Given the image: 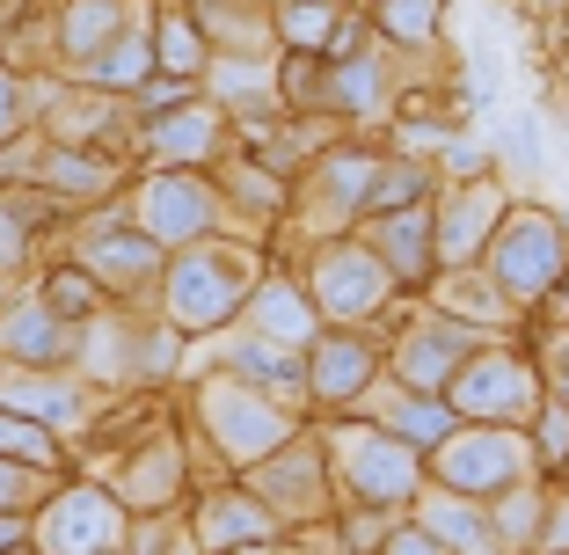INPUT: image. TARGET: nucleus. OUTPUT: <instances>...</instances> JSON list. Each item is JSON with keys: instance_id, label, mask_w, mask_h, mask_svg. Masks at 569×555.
I'll list each match as a JSON object with an SVG mask.
<instances>
[{"instance_id": "1", "label": "nucleus", "mask_w": 569, "mask_h": 555, "mask_svg": "<svg viewBox=\"0 0 569 555\" xmlns=\"http://www.w3.org/2000/svg\"><path fill=\"white\" fill-rule=\"evenodd\" d=\"M446 483L460 497H482V489H511L526 483V446L511 432H482V438H460L446 446Z\"/></svg>"}, {"instance_id": "2", "label": "nucleus", "mask_w": 569, "mask_h": 555, "mask_svg": "<svg viewBox=\"0 0 569 555\" xmlns=\"http://www.w3.org/2000/svg\"><path fill=\"white\" fill-rule=\"evenodd\" d=\"M431 534L452 541V548L489 555V526H482V512H475V505H438V512H431Z\"/></svg>"}, {"instance_id": "3", "label": "nucleus", "mask_w": 569, "mask_h": 555, "mask_svg": "<svg viewBox=\"0 0 569 555\" xmlns=\"http://www.w3.org/2000/svg\"><path fill=\"white\" fill-rule=\"evenodd\" d=\"M402 432L409 438H446V409H438V403H409L402 409Z\"/></svg>"}, {"instance_id": "4", "label": "nucleus", "mask_w": 569, "mask_h": 555, "mask_svg": "<svg viewBox=\"0 0 569 555\" xmlns=\"http://www.w3.org/2000/svg\"><path fill=\"white\" fill-rule=\"evenodd\" d=\"M540 555H569V497L548 505V526H540Z\"/></svg>"}, {"instance_id": "5", "label": "nucleus", "mask_w": 569, "mask_h": 555, "mask_svg": "<svg viewBox=\"0 0 569 555\" xmlns=\"http://www.w3.org/2000/svg\"><path fill=\"white\" fill-rule=\"evenodd\" d=\"M540 454L548 460L569 454V409H548V424H540Z\"/></svg>"}, {"instance_id": "6", "label": "nucleus", "mask_w": 569, "mask_h": 555, "mask_svg": "<svg viewBox=\"0 0 569 555\" xmlns=\"http://www.w3.org/2000/svg\"><path fill=\"white\" fill-rule=\"evenodd\" d=\"M402 555H438V541H423V534H409V541H402Z\"/></svg>"}, {"instance_id": "7", "label": "nucleus", "mask_w": 569, "mask_h": 555, "mask_svg": "<svg viewBox=\"0 0 569 555\" xmlns=\"http://www.w3.org/2000/svg\"><path fill=\"white\" fill-rule=\"evenodd\" d=\"M562 307H569V286H562Z\"/></svg>"}]
</instances>
